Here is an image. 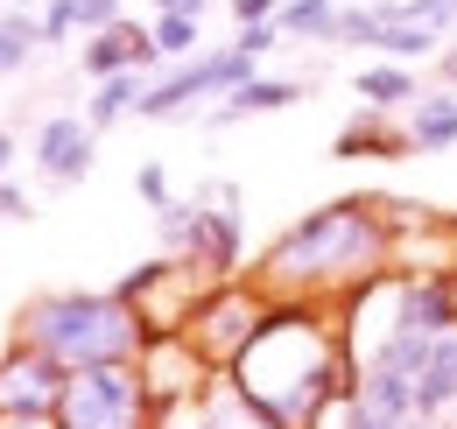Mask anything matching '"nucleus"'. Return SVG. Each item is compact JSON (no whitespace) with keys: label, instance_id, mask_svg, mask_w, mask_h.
Here are the masks:
<instances>
[{"label":"nucleus","instance_id":"27","mask_svg":"<svg viewBox=\"0 0 457 429\" xmlns=\"http://www.w3.org/2000/svg\"><path fill=\"white\" fill-rule=\"evenodd\" d=\"M401 429H451V423H444V416H408Z\"/></svg>","mask_w":457,"mask_h":429},{"label":"nucleus","instance_id":"11","mask_svg":"<svg viewBox=\"0 0 457 429\" xmlns=\"http://www.w3.org/2000/svg\"><path fill=\"white\" fill-rule=\"evenodd\" d=\"M415 394H422V416H451L457 408V331H444L415 374Z\"/></svg>","mask_w":457,"mask_h":429},{"label":"nucleus","instance_id":"18","mask_svg":"<svg viewBox=\"0 0 457 429\" xmlns=\"http://www.w3.org/2000/svg\"><path fill=\"white\" fill-rule=\"evenodd\" d=\"M197 29H204V14H155V43L170 63H190L197 56Z\"/></svg>","mask_w":457,"mask_h":429},{"label":"nucleus","instance_id":"12","mask_svg":"<svg viewBox=\"0 0 457 429\" xmlns=\"http://www.w3.org/2000/svg\"><path fill=\"white\" fill-rule=\"evenodd\" d=\"M352 394H359V401H373V408H387L395 423L422 416V394H415V374H401V366H366V374L352 380Z\"/></svg>","mask_w":457,"mask_h":429},{"label":"nucleus","instance_id":"1","mask_svg":"<svg viewBox=\"0 0 457 429\" xmlns=\"http://www.w3.org/2000/svg\"><path fill=\"white\" fill-rule=\"evenodd\" d=\"M232 387L282 429H317V408L331 394H352V374L310 310H261L253 338L232 359Z\"/></svg>","mask_w":457,"mask_h":429},{"label":"nucleus","instance_id":"24","mask_svg":"<svg viewBox=\"0 0 457 429\" xmlns=\"http://www.w3.org/2000/svg\"><path fill=\"white\" fill-rule=\"evenodd\" d=\"M232 14H239V29H246V21H275L282 0H232Z\"/></svg>","mask_w":457,"mask_h":429},{"label":"nucleus","instance_id":"17","mask_svg":"<svg viewBox=\"0 0 457 429\" xmlns=\"http://www.w3.org/2000/svg\"><path fill=\"white\" fill-rule=\"evenodd\" d=\"M338 156H415V141H408V127L387 134L380 120H352L338 134Z\"/></svg>","mask_w":457,"mask_h":429},{"label":"nucleus","instance_id":"15","mask_svg":"<svg viewBox=\"0 0 457 429\" xmlns=\"http://www.w3.org/2000/svg\"><path fill=\"white\" fill-rule=\"evenodd\" d=\"M338 0H282V14H275V29L282 36H310V43H338Z\"/></svg>","mask_w":457,"mask_h":429},{"label":"nucleus","instance_id":"5","mask_svg":"<svg viewBox=\"0 0 457 429\" xmlns=\"http://www.w3.org/2000/svg\"><path fill=\"white\" fill-rule=\"evenodd\" d=\"M253 63L261 50H246V43H232V50H212V56H190V63H176L162 78H148V92H141V120H176V113L190 106V99H212V92H239L246 78H253Z\"/></svg>","mask_w":457,"mask_h":429},{"label":"nucleus","instance_id":"9","mask_svg":"<svg viewBox=\"0 0 457 429\" xmlns=\"http://www.w3.org/2000/svg\"><path fill=\"white\" fill-rule=\"evenodd\" d=\"M295 99H310V85H303V78H261V71H253L239 92H226V106L212 113V120L232 127V120H246V113H282V106H295Z\"/></svg>","mask_w":457,"mask_h":429},{"label":"nucleus","instance_id":"25","mask_svg":"<svg viewBox=\"0 0 457 429\" xmlns=\"http://www.w3.org/2000/svg\"><path fill=\"white\" fill-rule=\"evenodd\" d=\"M0 218H29V198H21L7 176H0Z\"/></svg>","mask_w":457,"mask_h":429},{"label":"nucleus","instance_id":"20","mask_svg":"<svg viewBox=\"0 0 457 429\" xmlns=\"http://www.w3.org/2000/svg\"><path fill=\"white\" fill-rule=\"evenodd\" d=\"M36 21H43V43H71V36L85 29V21H78V0H50Z\"/></svg>","mask_w":457,"mask_h":429},{"label":"nucleus","instance_id":"13","mask_svg":"<svg viewBox=\"0 0 457 429\" xmlns=\"http://www.w3.org/2000/svg\"><path fill=\"white\" fill-rule=\"evenodd\" d=\"M359 99H366V113H395V106H415L422 85H415L408 63H366L359 71Z\"/></svg>","mask_w":457,"mask_h":429},{"label":"nucleus","instance_id":"23","mask_svg":"<svg viewBox=\"0 0 457 429\" xmlns=\"http://www.w3.org/2000/svg\"><path fill=\"white\" fill-rule=\"evenodd\" d=\"M78 21H85V36H92V29H113L120 0H78Z\"/></svg>","mask_w":457,"mask_h":429},{"label":"nucleus","instance_id":"7","mask_svg":"<svg viewBox=\"0 0 457 429\" xmlns=\"http://www.w3.org/2000/svg\"><path fill=\"white\" fill-rule=\"evenodd\" d=\"M92 148H99V127L85 113H57V120L36 127V162H43L50 183H78L92 169Z\"/></svg>","mask_w":457,"mask_h":429},{"label":"nucleus","instance_id":"21","mask_svg":"<svg viewBox=\"0 0 457 429\" xmlns=\"http://www.w3.org/2000/svg\"><path fill=\"white\" fill-rule=\"evenodd\" d=\"M345 429H401L387 408H373V401H359V394H345Z\"/></svg>","mask_w":457,"mask_h":429},{"label":"nucleus","instance_id":"26","mask_svg":"<svg viewBox=\"0 0 457 429\" xmlns=\"http://www.w3.org/2000/svg\"><path fill=\"white\" fill-rule=\"evenodd\" d=\"M212 0H155V14H204Z\"/></svg>","mask_w":457,"mask_h":429},{"label":"nucleus","instance_id":"3","mask_svg":"<svg viewBox=\"0 0 457 429\" xmlns=\"http://www.w3.org/2000/svg\"><path fill=\"white\" fill-rule=\"evenodd\" d=\"M21 345L50 352L63 374L78 366H113L141 352V317L127 296H85V289H63V296H36L21 310Z\"/></svg>","mask_w":457,"mask_h":429},{"label":"nucleus","instance_id":"29","mask_svg":"<svg viewBox=\"0 0 457 429\" xmlns=\"http://www.w3.org/2000/svg\"><path fill=\"white\" fill-rule=\"evenodd\" d=\"M7 156H14V141H7V134H0V176H7Z\"/></svg>","mask_w":457,"mask_h":429},{"label":"nucleus","instance_id":"28","mask_svg":"<svg viewBox=\"0 0 457 429\" xmlns=\"http://www.w3.org/2000/svg\"><path fill=\"white\" fill-rule=\"evenodd\" d=\"M436 71H444V78H457V50H444V56H436Z\"/></svg>","mask_w":457,"mask_h":429},{"label":"nucleus","instance_id":"4","mask_svg":"<svg viewBox=\"0 0 457 429\" xmlns=\"http://www.w3.org/2000/svg\"><path fill=\"white\" fill-rule=\"evenodd\" d=\"M141 374L113 359V366H78L71 387H63V408H57V429H141Z\"/></svg>","mask_w":457,"mask_h":429},{"label":"nucleus","instance_id":"8","mask_svg":"<svg viewBox=\"0 0 457 429\" xmlns=\"http://www.w3.org/2000/svg\"><path fill=\"white\" fill-rule=\"evenodd\" d=\"M395 324H401V331H422V338L457 331V274L436 268V274H422V282H401Z\"/></svg>","mask_w":457,"mask_h":429},{"label":"nucleus","instance_id":"6","mask_svg":"<svg viewBox=\"0 0 457 429\" xmlns=\"http://www.w3.org/2000/svg\"><path fill=\"white\" fill-rule=\"evenodd\" d=\"M63 387H71V374H63L50 352L14 345V352L0 359V416H57Z\"/></svg>","mask_w":457,"mask_h":429},{"label":"nucleus","instance_id":"16","mask_svg":"<svg viewBox=\"0 0 457 429\" xmlns=\"http://www.w3.org/2000/svg\"><path fill=\"white\" fill-rule=\"evenodd\" d=\"M197 429H282V423L261 416V408L232 387V394H197Z\"/></svg>","mask_w":457,"mask_h":429},{"label":"nucleus","instance_id":"10","mask_svg":"<svg viewBox=\"0 0 457 429\" xmlns=\"http://www.w3.org/2000/svg\"><path fill=\"white\" fill-rule=\"evenodd\" d=\"M408 141H415V156H444L457 141V92H422L408 106Z\"/></svg>","mask_w":457,"mask_h":429},{"label":"nucleus","instance_id":"2","mask_svg":"<svg viewBox=\"0 0 457 429\" xmlns=\"http://www.w3.org/2000/svg\"><path fill=\"white\" fill-rule=\"evenodd\" d=\"M380 261H387L380 205L345 198V205H324V212H310L303 225H288L282 240L268 247V282L275 289H324V282L373 274Z\"/></svg>","mask_w":457,"mask_h":429},{"label":"nucleus","instance_id":"19","mask_svg":"<svg viewBox=\"0 0 457 429\" xmlns=\"http://www.w3.org/2000/svg\"><path fill=\"white\" fill-rule=\"evenodd\" d=\"M36 43H43V21H29V14H0V71H21Z\"/></svg>","mask_w":457,"mask_h":429},{"label":"nucleus","instance_id":"14","mask_svg":"<svg viewBox=\"0 0 457 429\" xmlns=\"http://www.w3.org/2000/svg\"><path fill=\"white\" fill-rule=\"evenodd\" d=\"M141 92H148V71H113V78H99V85H92V106H85V120L106 134L113 120H127V113L141 106Z\"/></svg>","mask_w":457,"mask_h":429},{"label":"nucleus","instance_id":"22","mask_svg":"<svg viewBox=\"0 0 457 429\" xmlns=\"http://www.w3.org/2000/svg\"><path fill=\"white\" fill-rule=\"evenodd\" d=\"M134 190H141V198H148V205H155V212H162V205H170V176H162V169H155V162H141V169H134Z\"/></svg>","mask_w":457,"mask_h":429}]
</instances>
